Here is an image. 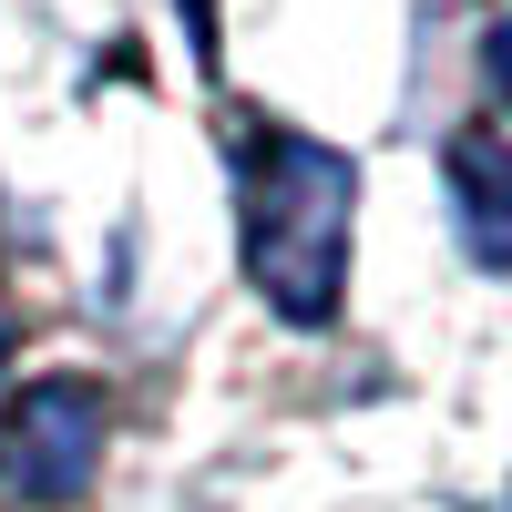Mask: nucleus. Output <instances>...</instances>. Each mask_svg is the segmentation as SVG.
<instances>
[{
  "instance_id": "obj_4",
  "label": "nucleus",
  "mask_w": 512,
  "mask_h": 512,
  "mask_svg": "<svg viewBox=\"0 0 512 512\" xmlns=\"http://www.w3.org/2000/svg\"><path fill=\"white\" fill-rule=\"evenodd\" d=\"M482 62H492V82H502V103H512V11L492 21V41H482Z\"/></svg>"
},
{
  "instance_id": "obj_2",
  "label": "nucleus",
  "mask_w": 512,
  "mask_h": 512,
  "mask_svg": "<svg viewBox=\"0 0 512 512\" xmlns=\"http://www.w3.org/2000/svg\"><path fill=\"white\" fill-rule=\"evenodd\" d=\"M103 472V390L82 379H31L21 400H0V482L21 502H72Z\"/></svg>"
},
{
  "instance_id": "obj_1",
  "label": "nucleus",
  "mask_w": 512,
  "mask_h": 512,
  "mask_svg": "<svg viewBox=\"0 0 512 512\" xmlns=\"http://www.w3.org/2000/svg\"><path fill=\"white\" fill-rule=\"evenodd\" d=\"M349 236H359V164L318 134L246 123V144H236V246H246V287L287 328L338 318Z\"/></svg>"
},
{
  "instance_id": "obj_3",
  "label": "nucleus",
  "mask_w": 512,
  "mask_h": 512,
  "mask_svg": "<svg viewBox=\"0 0 512 512\" xmlns=\"http://www.w3.org/2000/svg\"><path fill=\"white\" fill-rule=\"evenodd\" d=\"M451 216H461V236H472L482 267L512 277V144H492V134L451 144Z\"/></svg>"
}]
</instances>
